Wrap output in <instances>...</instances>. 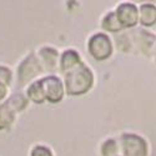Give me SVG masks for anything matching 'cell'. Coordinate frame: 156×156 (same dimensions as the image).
Returning a JSON list of instances; mask_svg holds the SVG:
<instances>
[{"label":"cell","instance_id":"obj_10","mask_svg":"<svg viewBox=\"0 0 156 156\" xmlns=\"http://www.w3.org/2000/svg\"><path fill=\"white\" fill-rule=\"evenodd\" d=\"M12 119L11 114L9 112L6 106H0V127L6 126Z\"/></svg>","mask_w":156,"mask_h":156},{"label":"cell","instance_id":"obj_12","mask_svg":"<svg viewBox=\"0 0 156 156\" xmlns=\"http://www.w3.org/2000/svg\"><path fill=\"white\" fill-rule=\"evenodd\" d=\"M5 94V87L3 86V84H0V99H2Z\"/></svg>","mask_w":156,"mask_h":156},{"label":"cell","instance_id":"obj_5","mask_svg":"<svg viewBox=\"0 0 156 156\" xmlns=\"http://www.w3.org/2000/svg\"><path fill=\"white\" fill-rule=\"evenodd\" d=\"M43 89H44V94L45 98H48L50 101H59L62 96V86L59 79L56 77L50 76L48 79H44L43 83Z\"/></svg>","mask_w":156,"mask_h":156},{"label":"cell","instance_id":"obj_8","mask_svg":"<svg viewBox=\"0 0 156 156\" xmlns=\"http://www.w3.org/2000/svg\"><path fill=\"white\" fill-rule=\"evenodd\" d=\"M79 61V56L75 51H66L62 56V68L64 69H70L73 66H75L76 62Z\"/></svg>","mask_w":156,"mask_h":156},{"label":"cell","instance_id":"obj_7","mask_svg":"<svg viewBox=\"0 0 156 156\" xmlns=\"http://www.w3.org/2000/svg\"><path fill=\"white\" fill-rule=\"evenodd\" d=\"M29 96L36 101V102H41L45 99V94H44V89L41 85V81H39L36 84H34L30 89H29Z\"/></svg>","mask_w":156,"mask_h":156},{"label":"cell","instance_id":"obj_1","mask_svg":"<svg viewBox=\"0 0 156 156\" xmlns=\"http://www.w3.org/2000/svg\"><path fill=\"white\" fill-rule=\"evenodd\" d=\"M93 83V76L90 70L80 64V66L66 75V87L69 94L85 93Z\"/></svg>","mask_w":156,"mask_h":156},{"label":"cell","instance_id":"obj_11","mask_svg":"<svg viewBox=\"0 0 156 156\" xmlns=\"http://www.w3.org/2000/svg\"><path fill=\"white\" fill-rule=\"evenodd\" d=\"M33 156H51V152L43 146H39L33 151Z\"/></svg>","mask_w":156,"mask_h":156},{"label":"cell","instance_id":"obj_6","mask_svg":"<svg viewBox=\"0 0 156 156\" xmlns=\"http://www.w3.org/2000/svg\"><path fill=\"white\" fill-rule=\"evenodd\" d=\"M156 21V8L151 4L141 6V23L145 27H151Z\"/></svg>","mask_w":156,"mask_h":156},{"label":"cell","instance_id":"obj_2","mask_svg":"<svg viewBox=\"0 0 156 156\" xmlns=\"http://www.w3.org/2000/svg\"><path fill=\"white\" fill-rule=\"evenodd\" d=\"M125 156H146L145 141L135 135H124L121 137Z\"/></svg>","mask_w":156,"mask_h":156},{"label":"cell","instance_id":"obj_9","mask_svg":"<svg viewBox=\"0 0 156 156\" xmlns=\"http://www.w3.org/2000/svg\"><path fill=\"white\" fill-rule=\"evenodd\" d=\"M104 28L108 29V30H111V31L119 30L121 28V25L118 20V16L115 14H109L105 19H104Z\"/></svg>","mask_w":156,"mask_h":156},{"label":"cell","instance_id":"obj_4","mask_svg":"<svg viewBox=\"0 0 156 156\" xmlns=\"http://www.w3.org/2000/svg\"><path fill=\"white\" fill-rule=\"evenodd\" d=\"M116 16L122 27H134L137 21V10L133 4H122L119 6Z\"/></svg>","mask_w":156,"mask_h":156},{"label":"cell","instance_id":"obj_3","mask_svg":"<svg viewBox=\"0 0 156 156\" xmlns=\"http://www.w3.org/2000/svg\"><path fill=\"white\" fill-rule=\"evenodd\" d=\"M89 48H90V53L93 54V56L99 60L108 58L111 53V45H110L109 39L102 34H98L93 36L91 40H90Z\"/></svg>","mask_w":156,"mask_h":156}]
</instances>
